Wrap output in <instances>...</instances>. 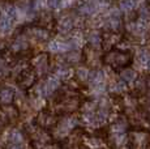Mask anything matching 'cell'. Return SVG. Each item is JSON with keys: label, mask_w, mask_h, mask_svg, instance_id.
Listing matches in <instances>:
<instances>
[{"label": "cell", "mask_w": 150, "mask_h": 149, "mask_svg": "<svg viewBox=\"0 0 150 149\" xmlns=\"http://www.w3.org/2000/svg\"><path fill=\"white\" fill-rule=\"evenodd\" d=\"M133 62V54L128 50H119L114 48L103 55V63L108 65L112 71H123L128 68Z\"/></svg>", "instance_id": "obj_1"}, {"label": "cell", "mask_w": 150, "mask_h": 149, "mask_svg": "<svg viewBox=\"0 0 150 149\" xmlns=\"http://www.w3.org/2000/svg\"><path fill=\"white\" fill-rule=\"evenodd\" d=\"M60 88H62V81L55 74L50 73L41 82H37L35 87L33 88V93L31 94L42 97L43 99H46V98L52 97L55 93H57Z\"/></svg>", "instance_id": "obj_2"}, {"label": "cell", "mask_w": 150, "mask_h": 149, "mask_svg": "<svg viewBox=\"0 0 150 149\" xmlns=\"http://www.w3.org/2000/svg\"><path fill=\"white\" fill-rule=\"evenodd\" d=\"M82 17H80L79 15H72V13H63L60 15L59 18H56L55 22V28H56L57 33L62 34L63 37H68L71 35L74 31V29L81 25L82 22Z\"/></svg>", "instance_id": "obj_3"}, {"label": "cell", "mask_w": 150, "mask_h": 149, "mask_svg": "<svg viewBox=\"0 0 150 149\" xmlns=\"http://www.w3.org/2000/svg\"><path fill=\"white\" fill-rule=\"evenodd\" d=\"M30 67L35 72L38 79H45L51 72V59L48 53H38L30 59Z\"/></svg>", "instance_id": "obj_4"}, {"label": "cell", "mask_w": 150, "mask_h": 149, "mask_svg": "<svg viewBox=\"0 0 150 149\" xmlns=\"http://www.w3.org/2000/svg\"><path fill=\"white\" fill-rule=\"evenodd\" d=\"M79 124V119L73 115H64L60 119H57L56 126L52 128L54 130V136L57 139H64L67 137L74 128Z\"/></svg>", "instance_id": "obj_5"}, {"label": "cell", "mask_w": 150, "mask_h": 149, "mask_svg": "<svg viewBox=\"0 0 150 149\" xmlns=\"http://www.w3.org/2000/svg\"><path fill=\"white\" fill-rule=\"evenodd\" d=\"M128 144L131 149H149L150 132L146 130H134L128 133Z\"/></svg>", "instance_id": "obj_6"}, {"label": "cell", "mask_w": 150, "mask_h": 149, "mask_svg": "<svg viewBox=\"0 0 150 149\" xmlns=\"http://www.w3.org/2000/svg\"><path fill=\"white\" fill-rule=\"evenodd\" d=\"M82 53V62L90 70H98L100 67V64L103 63V56L100 54V51L96 47H91V46L86 45L83 47Z\"/></svg>", "instance_id": "obj_7"}, {"label": "cell", "mask_w": 150, "mask_h": 149, "mask_svg": "<svg viewBox=\"0 0 150 149\" xmlns=\"http://www.w3.org/2000/svg\"><path fill=\"white\" fill-rule=\"evenodd\" d=\"M30 48V39L25 34V31L16 34V37L12 39L9 47H8V53L12 56H20L25 54Z\"/></svg>", "instance_id": "obj_8"}, {"label": "cell", "mask_w": 150, "mask_h": 149, "mask_svg": "<svg viewBox=\"0 0 150 149\" xmlns=\"http://www.w3.org/2000/svg\"><path fill=\"white\" fill-rule=\"evenodd\" d=\"M24 31L28 35V38L30 39V42L34 41V42H38V43H43V42H50L51 41L50 30L45 29V28H42V26H38V25L28 26Z\"/></svg>", "instance_id": "obj_9"}, {"label": "cell", "mask_w": 150, "mask_h": 149, "mask_svg": "<svg viewBox=\"0 0 150 149\" xmlns=\"http://www.w3.org/2000/svg\"><path fill=\"white\" fill-rule=\"evenodd\" d=\"M57 123V116L56 114L52 113V111L48 110H42L38 113L35 118V124L38 126L42 130H50V128H54Z\"/></svg>", "instance_id": "obj_10"}, {"label": "cell", "mask_w": 150, "mask_h": 149, "mask_svg": "<svg viewBox=\"0 0 150 149\" xmlns=\"http://www.w3.org/2000/svg\"><path fill=\"white\" fill-rule=\"evenodd\" d=\"M122 41H123V35L120 33L105 30L102 31V43H100V47L107 53V51L114 50L115 46H117Z\"/></svg>", "instance_id": "obj_11"}, {"label": "cell", "mask_w": 150, "mask_h": 149, "mask_svg": "<svg viewBox=\"0 0 150 149\" xmlns=\"http://www.w3.org/2000/svg\"><path fill=\"white\" fill-rule=\"evenodd\" d=\"M47 50L50 53L64 55V54H67L68 51L72 50V46L69 43L68 38H55V39H51L47 43Z\"/></svg>", "instance_id": "obj_12"}, {"label": "cell", "mask_w": 150, "mask_h": 149, "mask_svg": "<svg viewBox=\"0 0 150 149\" xmlns=\"http://www.w3.org/2000/svg\"><path fill=\"white\" fill-rule=\"evenodd\" d=\"M37 81H38V76L35 74L31 68L26 70L24 73H21L17 79V82H18V87L21 88L22 90H29V89H33L35 87Z\"/></svg>", "instance_id": "obj_13"}, {"label": "cell", "mask_w": 150, "mask_h": 149, "mask_svg": "<svg viewBox=\"0 0 150 149\" xmlns=\"http://www.w3.org/2000/svg\"><path fill=\"white\" fill-rule=\"evenodd\" d=\"M52 71H54L52 74H55V76H56L62 82L63 81H69L71 77L73 76V72H74V71L72 70L71 65L67 64V63L63 60V58H62V60H59V62L54 65Z\"/></svg>", "instance_id": "obj_14"}, {"label": "cell", "mask_w": 150, "mask_h": 149, "mask_svg": "<svg viewBox=\"0 0 150 149\" xmlns=\"http://www.w3.org/2000/svg\"><path fill=\"white\" fill-rule=\"evenodd\" d=\"M37 22H38V26H42L47 30H51L52 28H55L56 20H55L51 11H41L38 17H37Z\"/></svg>", "instance_id": "obj_15"}, {"label": "cell", "mask_w": 150, "mask_h": 149, "mask_svg": "<svg viewBox=\"0 0 150 149\" xmlns=\"http://www.w3.org/2000/svg\"><path fill=\"white\" fill-rule=\"evenodd\" d=\"M14 97H16V92L11 87L5 85V87L0 88V105L1 106H9L14 102Z\"/></svg>", "instance_id": "obj_16"}, {"label": "cell", "mask_w": 150, "mask_h": 149, "mask_svg": "<svg viewBox=\"0 0 150 149\" xmlns=\"http://www.w3.org/2000/svg\"><path fill=\"white\" fill-rule=\"evenodd\" d=\"M90 74H91V70L86 67L85 64L76 67V70H74V72H73L74 79H76V81L79 82V84H89Z\"/></svg>", "instance_id": "obj_17"}, {"label": "cell", "mask_w": 150, "mask_h": 149, "mask_svg": "<svg viewBox=\"0 0 150 149\" xmlns=\"http://www.w3.org/2000/svg\"><path fill=\"white\" fill-rule=\"evenodd\" d=\"M0 116L3 118V122H13L18 118V109L14 107L13 105L9 106H1L0 110Z\"/></svg>", "instance_id": "obj_18"}, {"label": "cell", "mask_w": 150, "mask_h": 149, "mask_svg": "<svg viewBox=\"0 0 150 149\" xmlns=\"http://www.w3.org/2000/svg\"><path fill=\"white\" fill-rule=\"evenodd\" d=\"M13 25H14V20L12 17L1 12V15H0V34H3V35L9 34L13 30Z\"/></svg>", "instance_id": "obj_19"}, {"label": "cell", "mask_w": 150, "mask_h": 149, "mask_svg": "<svg viewBox=\"0 0 150 149\" xmlns=\"http://www.w3.org/2000/svg\"><path fill=\"white\" fill-rule=\"evenodd\" d=\"M85 39H86V42H88L89 46L98 48L100 46V43H102V33H99V31L96 30V29H91L88 34H86Z\"/></svg>", "instance_id": "obj_20"}, {"label": "cell", "mask_w": 150, "mask_h": 149, "mask_svg": "<svg viewBox=\"0 0 150 149\" xmlns=\"http://www.w3.org/2000/svg\"><path fill=\"white\" fill-rule=\"evenodd\" d=\"M62 58L69 65L79 64V63L82 60V53L80 50H71V51H68L67 54H64Z\"/></svg>", "instance_id": "obj_21"}, {"label": "cell", "mask_w": 150, "mask_h": 149, "mask_svg": "<svg viewBox=\"0 0 150 149\" xmlns=\"http://www.w3.org/2000/svg\"><path fill=\"white\" fill-rule=\"evenodd\" d=\"M137 72L133 70V68H125V70H123V71H120V76H119V79L122 80L123 82H125L127 85L128 84H134V81H136V79H137Z\"/></svg>", "instance_id": "obj_22"}, {"label": "cell", "mask_w": 150, "mask_h": 149, "mask_svg": "<svg viewBox=\"0 0 150 149\" xmlns=\"http://www.w3.org/2000/svg\"><path fill=\"white\" fill-rule=\"evenodd\" d=\"M108 90L114 94H122L127 90V84L123 82L120 79H115L111 80L108 84Z\"/></svg>", "instance_id": "obj_23"}, {"label": "cell", "mask_w": 150, "mask_h": 149, "mask_svg": "<svg viewBox=\"0 0 150 149\" xmlns=\"http://www.w3.org/2000/svg\"><path fill=\"white\" fill-rule=\"evenodd\" d=\"M83 143L88 148L90 149H100L103 147V140L99 136H85Z\"/></svg>", "instance_id": "obj_24"}, {"label": "cell", "mask_w": 150, "mask_h": 149, "mask_svg": "<svg viewBox=\"0 0 150 149\" xmlns=\"http://www.w3.org/2000/svg\"><path fill=\"white\" fill-rule=\"evenodd\" d=\"M138 0H122L120 1V12H124L127 15L134 12V8L137 7Z\"/></svg>", "instance_id": "obj_25"}, {"label": "cell", "mask_w": 150, "mask_h": 149, "mask_svg": "<svg viewBox=\"0 0 150 149\" xmlns=\"http://www.w3.org/2000/svg\"><path fill=\"white\" fill-rule=\"evenodd\" d=\"M24 132L20 130H12L8 135V141L11 143V144H22L24 143Z\"/></svg>", "instance_id": "obj_26"}, {"label": "cell", "mask_w": 150, "mask_h": 149, "mask_svg": "<svg viewBox=\"0 0 150 149\" xmlns=\"http://www.w3.org/2000/svg\"><path fill=\"white\" fill-rule=\"evenodd\" d=\"M8 76H11V64L4 56L0 55V80L7 79Z\"/></svg>", "instance_id": "obj_27"}, {"label": "cell", "mask_w": 150, "mask_h": 149, "mask_svg": "<svg viewBox=\"0 0 150 149\" xmlns=\"http://www.w3.org/2000/svg\"><path fill=\"white\" fill-rule=\"evenodd\" d=\"M149 60H150V53H148V51H145V50H142L137 55V63L142 68H148Z\"/></svg>", "instance_id": "obj_28"}, {"label": "cell", "mask_w": 150, "mask_h": 149, "mask_svg": "<svg viewBox=\"0 0 150 149\" xmlns=\"http://www.w3.org/2000/svg\"><path fill=\"white\" fill-rule=\"evenodd\" d=\"M148 88H146V79H144L142 76H138L134 81V90L138 93H144Z\"/></svg>", "instance_id": "obj_29"}, {"label": "cell", "mask_w": 150, "mask_h": 149, "mask_svg": "<svg viewBox=\"0 0 150 149\" xmlns=\"http://www.w3.org/2000/svg\"><path fill=\"white\" fill-rule=\"evenodd\" d=\"M45 5L48 11H55L60 7V0H45Z\"/></svg>", "instance_id": "obj_30"}, {"label": "cell", "mask_w": 150, "mask_h": 149, "mask_svg": "<svg viewBox=\"0 0 150 149\" xmlns=\"http://www.w3.org/2000/svg\"><path fill=\"white\" fill-rule=\"evenodd\" d=\"M7 50V43H5L4 39L0 38V55H3V53Z\"/></svg>", "instance_id": "obj_31"}, {"label": "cell", "mask_w": 150, "mask_h": 149, "mask_svg": "<svg viewBox=\"0 0 150 149\" xmlns=\"http://www.w3.org/2000/svg\"><path fill=\"white\" fill-rule=\"evenodd\" d=\"M8 149H26L24 144H11V147Z\"/></svg>", "instance_id": "obj_32"}, {"label": "cell", "mask_w": 150, "mask_h": 149, "mask_svg": "<svg viewBox=\"0 0 150 149\" xmlns=\"http://www.w3.org/2000/svg\"><path fill=\"white\" fill-rule=\"evenodd\" d=\"M146 88H148V90L150 92V76L146 79Z\"/></svg>", "instance_id": "obj_33"}]
</instances>
